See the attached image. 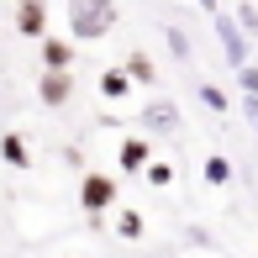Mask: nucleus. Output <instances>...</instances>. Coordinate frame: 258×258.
Masks as SVG:
<instances>
[{
	"label": "nucleus",
	"instance_id": "obj_1",
	"mask_svg": "<svg viewBox=\"0 0 258 258\" xmlns=\"http://www.w3.org/2000/svg\"><path fill=\"white\" fill-rule=\"evenodd\" d=\"M116 16H121L116 0H69V32H74V42H100L116 27Z\"/></svg>",
	"mask_w": 258,
	"mask_h": 258
},
{
	"label": "nucleus",
	"instance_id": "obj_2",
	"mask_svg": "<svg viewBox=\"0 0 258 258\" xmlns=\"http://www.w3.org/2000/svg\"><path fill=\"white\" fill-rule=\"evenodd\" d=\"M116 201V179L111 174H85V179H79V206L85 211H105Z\"/></svg>",
	"mask_w": 258,
	"mask_h": 258
},
{
	"label": "nucleus",
	"instance_id": "obj_3",
	"mask_svg": "<svg viewBox=\"0 0 258 258\" xmlns=\"http://www.w3.org/2000/svg\"><path fill=\"white\" fill-rule=\"evenodd\" d=\"M69 95H74V74H69V69H48V74H37V100L42 105H63Z\"/></svg>",
	"mask_w": 258,
	"mask_h": 258
},
{
	"label": "nucleus",
	"instance_id": "obj_4",
	"mask_svg": "<svg viewBox=\"0 0 258 258\" xmlns=\"http://www.w3.org/2000/svg\"><path fill=\"white\" fill-rule=\"evenodd\" d=\"M16 32L21 37H48V6L42 0H16Z\"/></svg>",
	"mask_w": 258,
	"mask_h": 258
},
{
	"label": "nucleus",
	"instance_id": "obj_5",
	"mask_svg": "<svg viewBox=\"0 0 258 258\" xmlns=\"http://www.w3.org/2000/svg\"><path fill=\"white\" fill-rule=\"evenodd\" d=\"M216 37H221V53H227L232 69L248 63V48H242V27H237V16H216Z\"/></svg>",
	"mask_w": 258,
	"mask_h": 258
},
{
	"label": "nucleus",
	"instance_id": "obj_6",
	"mask_svg": "<svg viewBox=\"0 0 258 258\" xmlns=\"http://www.w3.org/2000/svg\"><path fill=\"white\" fill-rule=\"evenodd\" d=\"M143 126H148V132H174V126H179V105H174V100H153L143 111Z\"/></svg>",
	"mask_w": 258,
	"mask_h": 258
},
{
	"label": "nucleus",
	"instance_id": "obj_7",
	"mask_svg": "<svg viewBox=\"0 0 258 258\" xmlns=\"http://www.w3.org/2000/svg\"><path fill=\"white\" fill-rule=\"evenodd\" d=\"M37 53H42V69H69V58H74V42L42 37V42H37Z\"/></svg>",
	"mask_w": 258,
	"mask_h": 258
},
{
	"label": "nucleus",
	"instance_id": "obj_8",
	"mask_svg": "<svg viewBox=\"0 0 258 258\" xmlns=\"http://www.w3.org/2000/svg\"><path fill=\"white\" fill-rule=\"evenodd\" d=\"M126 90H132V74H126V63H116V69H105V74H100V95H105V100H121Z\"/></svg>",
	"mask_w": 258,
	"mask_h": 258
},
{
	"label": "nucleus",
	"instance_id": "obj_9",
	"mask_svg": "<svg viewBox=\"0 0 258 258\" xmlns=\"http://www.w3.org/2000/svg\"><path fill=\"white\" fill-rule=\"evenodd\" d=\"M126 74H132V85H153L158 69H153V58H148V53H132V58H126Z\"/></svg>",
	"mask_w": 258,
	"mask_h": 258
},
{
	"label": "nucleus",
	"instance_id": "obj_10",
	"mask_svg": "<svg viewBox=\"0 0 258 258\" xmlns=\"http://www.w3.org/2000/svg\"><path fill=\"white\" fill-rule=\"evenodd\" d=\"M0 158H6L11 169H27V143H21L16 132H6V137H0Z\"/></svg>",
	"mask_w": 258,
	"mask_h": 258
},
{
	"label": "nucleus",
	"instance_id": "obj_11",
	"mask_svg": "<svg viewBox=\"0 0 258 258\" xmlns=\"http://www.w3.org/2000/svg\"><path fill=\"white\" fill-rule=\"evenodd\" d=\"M143 163H148V143H143V137H126V143H121V169L132 174V169H143Z\"/></svg>",
	"mask_w": 258,
	"mask_h": 258
},
{
	"label": "nucleus",
	"instance_id": "obj_12",
	"mask_svg": "<svg viewBox=\"0 0 258 258\" xmlns=\"http://www.w3.org/2000/svg\"><path fill=\"white\" fill-rule=\"evenodd\" d=\"M206 179H211V184H227V179H232V163H227V158H211V163H206Z\"/></svg>",
	"mask_w": 258,
	"mask_h": 258
},
{
	"label": "nucleus",
	"instance_id": "obj_13",
	"mask_svg": "<svg viewBox=\"0 0 258 258\" xmlns=\"http://www.w3.org/2000/svg\"><path fill=\"white\" fill-rule=\"evenodd\" d=\"M163 37H169V53H174V58H190V37H184L179 27H169Z\"/></svg>",
	"mask_w": 258,
	"mask_h": 258
},
{
	"label": "nucleus",
	"instance_id": "obj_14",
	"mask_svg": "<svg viewBox=\"0 0 258 258\" xmlns=\"http://www.w3.org/2000/svg\"><path fill=\"white\" fill-rule=\"evenodd\" d=\"M237 27L253 37V32H258V6H248V0H242V6H237Z\"/></svg>",
	"mask_w": 258,
	"mask_h": 258
},
{
	"label": "nucleus",
	"instance_id": "obj_15",
	"mask_svg": "<svg viewBox=\"0 0 258 258\" xmlns=\"http://www.w3.org/2000/svg\"><path fill=\"white\" fill-rule=\"evenodd\" d=\"M201 100L211 105V111H227V95H221L216 85H201Z\"/></svg>",
	"mask_w": 258,
	"mask_h": 258
},
{
	"label": "nucleus",
	"instance_id": "obj_16",
	"mask_svg": "<svg viewBox=\"0 0 258 258\" xmlns=\"http://www.w3.org/2000/svg\"><path fill=\"white\" fill-rule=\"evenodd\" d=\"M148 179H153V184H169L174 169H169V163H153V169H148Z\"/></svg>",
	"mask_w": 258,
	"mask_h": 258
},
{
	"label": "nucleus",
	"instance_id": "obj_17",
	"mask_svg": "<svg viewBox=\"0 0 258 258\" xmlns=\"http://www.w3.org/2000/svg\"><path fill=\"white\" fill-rule=\"evenodd\" d=\"M237 74H242V90H248V95H258V69H248V63H242Z\"/></svg>",
	"mask_w": 258,
	"mask_h": 258
},
{
	"label": "nucleus",
	"instance_id": "obj_18",
	"mask_svg": "<svg viewBox=\"0 0 258 258\" xmlns=\"http://www.w3.org/2000/svg\"><path fill=\"white\" fill-rule=\"evenodd\" d=\"M121 232H126V237H137V232H143V221H137V211H126V216H121Z\"/></svg>",
	"mask_w": 258,
	"mask_h": 258
},
{
	"label": "nucleus",
	"instance_id": "obj_19",
	"mask_svg": "<svg viewBox=\"0 0 258 258\" xmlns=\"http://www.w3.org/2000/svg\"><path fill=\"white\" fill-rule=\"evenodd\" d=\"M248 116H253V126H258V95H248Z\"/></svg>",
	"mask_w": 258,
	"mask_h": 258
},
{
	"label": "nucleus",
	"instance_id": "obj_20",
	"mask_svg": "<svg viewBox=\"0 0 258 258\" xmlns=\"http://www.w3.org/2000/svg\"><path fill=\"white\" fill-rule=\"evenodd\" d=\"M201 6H206V11H211V6H216V0H201Z\"/></svg>",
	"mask_w": 258,
	"mask_h": 258
}]
</instances>
